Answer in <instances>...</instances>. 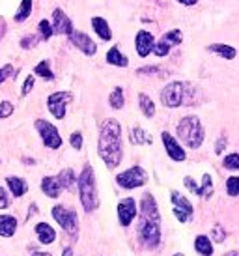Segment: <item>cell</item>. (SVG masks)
Wrapping results in <instances>:
<instances>
[{"mask_svg":"<svg viewBox=\"0 0 239 256\" xmlns=\"http://www.w3.org/2000/svg\"><path fill=\"white\" fill-rule=\"evenodd\" d=\"M136 236L146 249H157L161 245V214L152 192H144L140 198V217L136 224Z\"/></svg>","mask_w":239,"mask_h":256,"instance_id":"cell-1","label":"cell"},{"mask_svg":"<svg viewBox=\"0 0 239 256\" xmlns=\"http://www.w3.org/2000/svg\"><path fill=\"white\" fill-rule=\"evenodd\" d=\"M98 156L106 164V168L114 170L124 159V146H122V126L114 118H106L101 124L98 140Z\"/></svg>","mask_w":239,"mask_h":256,"instance_id":"cell-2","label":"cell"},{"mask_svg":"<svg viewBox=\"0 0 239 256\" xmlns=\"http://www.w3.org/2000/svg\"><path fill=\"white\" fill-rule=\"evenodd\" d=\"M161 103L168 108H178L182 105H196V88L190 82L174 80L162 88Z\"/></svg>","mask_w":239,"mask_h":256,"instance_id":"cell-3","label":"cell"},{"mask_svg":"<svg viewBox=\"0 0 239 256\" xmlns=\"http://www.w3.org/2000/svg\"><path fill=\"white\" fill-rule=\"evenodd\" d=\"M77 187H78V198H80V204H82L86 214L96 212L99 208V192H98V184H96V172H94L92 164H84L80 176L77 178Z\"/></svg>","mask_w":239,"mask_h":256,"instance_id":"cell-4","label":"cell"},{"mask_svg":"<svg viewBox=\"0 0 239 256\" xmlns=\"http://www.w3.org/2000/svg\"><path fill=\"white\" fill-rule=\"evenodd\" d=\"M176 131L180 140L190 150H198L206 138V131L202 122H200L198 116H192V114L190 116H183L180 124H178Z\"/></svg>","mask_w":239,"mask_h":256,"instance_id":"cell-5","label":"cell"},{"mask_svg":"<svg viewBox=\"0 0 239 256\" xmlns=\"http://www.w3.org/2000/svg\"><path fill=\"white\" fill-rule=\"evenodd\" d=\"M50 215H52V219L60 224V228H62L66 234H70L73 240H77V236H78V215L75 214L73 210L58 204V206H52Z\"/></svg>","mask_w":239,"mask_h":256,"instance_id":"cell-6","label":"cell"},{"mask_svg":"<svg viewBox=\"0 0 239 256\" xmlns=\"http://www.w3.org/2000/svg\"><path fill=\"white\" fill-rule=\"evenodd\" d=\"M116 184L122 189H138V187L148 184V172L136 164V166H131L127 170L120 172L116 176Z\"/></svg>","mask_w":239,"mask_h":256,"instance_id":"cell-7","label":"cell"},{"mask_svg":"<svg viewBox=\"0 0 239 256\" xmlns=\"http://www.w3.org/2000/svg\"><path fill=\"white\" fill-rule=\"evenodd\" d=\"M36 129H38V133H40V136H42L43 144H45V148L49 150H60L62 148V135H60V131H58V128L54 126V124H50V122L47 120H36Z\"/></svg>","mask_w":239,"mask_h":256,"instance_id":"cell-8","label":"cell"},{"mask_svg":"<svg viewBox=\"0 0 239 256\" xmlns=\"http://www.w3.org/2000/svg\"><path fill=\"white\" fill-rule=\"evenodd\" d=\"M170 202H172V212H174V215H176V219L180 220V222H189L190 219H192V215H194V208H192V204L189 202V198L187 196H183L180 191H172L170 192Z\"/></svg>","mask_w":239,"mask_h":256,"instance_id":"cell-9","label":"cell"},{"mask_svg":"<svg viewBox=\"0 0 239 256\" xmlns=\"http://www.w3.org/2000/svg\"><path fill=\"white\" fill-rule=\"evenodd\" d=\"M71 101H73V94L71 92H54L47 98V108H49V112L56 120H64L68 105H70Z\"/></svg>","mask_w":239,"mask_h":256,"instance_id":"cell-10","label":"cell"},{"mask_svg":"<svg viewBox=\"0 0 239 256\" xmlns=\"http://www.w3.org/2000/svg\"><path fill=\"white\" fill-rule=\"evenodd\" d=\"M116 214H118V222L124 228L131 226L133 220L136 219V215H138V204H136V200L131 198V196L122 198L118 202V206H116Z\"/></svg>","mask_w":239,"mask_h":256,"instance_id":"cell-11","label":"cell"},{"mask_svg":"<svg viewBox=\"0 0 239 256\" xmlns=\"http://www.w3.org/2000/svg\"><path fill=\"white\" fill-rule=\"evenodd\" d=\"M182 42H183L182 30H178V28L168 30V32H166V34H164L159 42L155 43L154 54H155V56H159V58L166 56V54L170 52V49H172V47H176V45H180Z\"/></svg>","mask_w":239,"mask_h":256,"instance_id":"cell-12","label":"cell"},{"mask_svg":"<svg viewBox=\"0 0 239 256\" xmlns=\"http://www.w3.org/2000/svg\"><path fill=\"white\" fill-rule=\"evenodd\" d=\"M70 42L75 49H78L82 54H86V56H94V54L98 52V45H96V42H94L88 34L80 32V30H73V32H71Z\"/></svg>","mask_w":239,"mask_h":256,"instance_id":"cell-13","label":"cell"},{"mask_svg":"<svg viewBox=\"0 0 239 256\" xmlns=\"http://www.w3.org/2000/svg\"><path fill=\"white\" fill-rule=\"evenodd\" d=\"M52 30H54V34H60V36H71V32H73V22L71 19L68 17V14L64 12L62 8H56L54 12H52Z\"/></svg>","mask_w":239,"mask_h":256,"instance_id":"cell-14","label":"cell"},{"mask_svg":"<svg viewBox=\"0 0 239 256\" xmlns=\"http://www.w3.org/2000/svg\"><path fill=\"white\" fill-rule=\"evenodd\" d=\"M161 138H162V146H164V150H166V154H168V157L172 159V161L182 163V161L187 159V154H185V150L182 148V144L178 142L168 131H162Z\"/></svg>","mask_w":239,"mask_h":256,"instance_id":"cell-15","label":"cell"},{"mask_svg":"<svg viewBox=\"0 0 239 256\" xmlns=\"http://www.w3.org/2000/svg\"><path fill=\"white\" fill-rule=\"evenodd\" d=\"M154 47H155V38L152 32H148V30L136 32V36H134V49H136L138 56L140 58L150 56V52H154Z\"/></svg>","mask_w":239,"mask_h":256,"instance_id":"cell-16","label":"cell"},{"mask_svg":"<svg viewBox=\"0 0 239 256\" xmlns=\"http://www.w3.org/2000/svg\"><path fill=\"white\" fill-rule=\"evenodd\" d=\"M36 238L42 245H50L56 242V230L50 226L49 222H38L34 226Z\"/></svg>","mask_w":239,"mask_h":256,"instance_id":"cell-17","label":"cell"},{"mask_svg":"<svg viewBox=\"0 0 239 256\" xmlns=\"http://www.w3.org/2000/svg\"><path fill=\"white\" fill-rule=\"evenodd\" d=\"M6 185L15 198H21V196H24V194L28 192V184H26V180L21 178V176H8Z\"/></svg>","mask_w":239,"mask_h":256,"instance_id":"cell-18","label":"cell"},{"mask_svg":"<svg viewBox=\"0 0 239 256\" xmlns=\"http://www.w3.org/2000/svg\"><path fill=\"white\" fill-rule=\"evenodd\" d=\"M40 187H42L43 194L49 196V198H58L64 191L62 187H60V184H58L56 176H45V178H42Z\"/></svg>","mask_w":239,"mask_h":256,"instance_id":"cell-19","label":"cell"},{"mask_svg":"<svg viewBox=\"0 0 239 256\" xmlns=\"http://www.w3.org/2000/svg\"><path fill=\"white\" fill-rule=\"evenodd\" d=\"M92 28L99 36V40H103V42H110L112 40V30L108 26L106 19H103V17H99V15L92 17Z\"/></svg>","mask_w":239,"mask_h":256,"instance_id":"cell-20","label":"cell"},{"mask_svg":"<svg viewBox=\"0 0 239 256\" xmlns=\"http://www.w3.org/2000/svg\"><path fill=\"white\" fill-rule=\"evenodd\" d=\"M106 64H110V66H116V68H127L129 66V58L120 50L118 45H114V47H110L108 49V52H106Z\"/></svg>","mask_w":239,"mask_h":256,"instance_id":"cell-21","label":"cell"},{"mask_svg":"<svg viewBox=\"0 0 239 256\" xmlns=\"http://www.w3.org/2000/svg\"><path fill=\"white\" fill-rule=\"evenodd\" d=\"M129 140H131V144H134V146H142V144L154 142L152 135H150L146 129H142L140 126L131 128V131H129Z\"/></svg>","mask_w":239,"mask_h":256,"instance_id":"cell-22","label":"cell"},{"mask_svg":"<svg viewBox=\"0 0 239 256\" xmlns=\"http://www.w3.org/2000/svg\"><path fill=\"white\" fill-rule=\"evenodd\" d=\"M17 232V219L14 215H0V238H12Z\"/></svg>","mask_w":239,"mask_h":256,"instance_id":"cell-23","label":"cell"},{"mask_svg":"<svg viewBox=\"0 0 239 256\" xmlns=\"http://www.w3.org/2000/svg\"><path fill=\"white\" fill-rule=\"evenodd\" d=\"M210 52H215L218 56H222L224 60H234V58L238 56V50L230 47V45H224V43H211L210 47H208Z\"/></svg>","mask_w":239,"mask_h":256,"instance_id":"cell-24","label":"cell"},{"mask_svg":"<svg viewBox=\"0 0 239 256\" xmlns=\"http://www.w3.org/2000/svg\"><path fill=\"white\" fill-rule=\"evenodd\" d=\"M194 250L200 256H213V243H211V240L208 236L200 234L194 240Z\"/></svg>","mask_w":239,"mask_h":256,"instance_id":"cell-25","label":"cell"},{"mask_svg":"<svg viewBox=\"0 0 239 256\" xmlns=\"http://www.w3.org/2000/svg\"><path fill=\"white\" fill-rule=\"evenodd\" d=\"M138 107L146 118H154L155 116V103L148 94H138Z\"/></svg>","mask_w":239,"mask_h":256,"instance_id":"cell-26","label":"cell"},{"mask_svg":"<svg viewBox=\"0 0 239 256\" xmlns=\"http://www.w3.org/2000/svg\"><path fill=\"white\" fill-rule=\"evenodd\" d=\"M56 180H58V184H60L62 189H71L73 185L77 184V176H75L73 168H64V170H60V174L56 176Z\"/></svg>","mask_w":239,"mask_h":256,"instance_id":"cell-27","label":"cell"},{"mask_svg":"<svg viewBox=\"0 0 239 256\" xmlns=\"http://www.w3.org/2000/svg\"><path fill=\"white\" fill-rule=\"evenodd\" d=\"M108 105L114 108V110H120L126 105V94H124V88L122 86H116L110 96H108Z\"/></svg>","mask_w":239,"mask_h":256,"instance_id":"cell-28","label":"cell"},{"mask_svg":"<svg viewBox=\"0 0 239 256\" xmlns=\"http://www.w3.org/2000/svg\"><path fill=\"white\" fill-rule=\"evenodd\" d=\"M196 194L198 196H202V198H206V200L213 196V180H211L210 174H204V178H202V185H198Z\"/></svg>","mask_w":239,"mask_h":256,"instance_id":"cell-29","label":"cell"},{"mask_svg":"<svg viewBox=\"0 0 239 256\" xmlns=\"http://www.w3.org/2000/svg\"><path fill=\"white\" fill-rule=\"evenodd\" d=\"M34 75L45 78V80H54V73L50 70V62L49 60H42L40 64L34 68Z\"/></svg>","mask_w":239,"mask_h":256,"instance_id":"cell-30","label":"cell"},{"mask_svg":"<svg viewBox=\"0 0 239 256\" xmlns=\"http://www.w3.org/2000/svg\"><path fill=\"white\" fill-rule=\"evenodd\" d=\"M32 14V0H21L19 4V10L15 12V21L17 22H24Z\"/></svg>","mask_w":239,"mask_h":256,"instance_id":"cell-31","label":"cell"},{"mask_svg":"<svg viewBox=\"0 0 239 256\" xmlns=\"http://www.w3.org/2000/svg\"><path fill=\"white\" fill-rule=\"evenodd\" d=\"M38 30H40V40H42V42H47V40H50V38H52V34H54L52 24H50V21H47V19H42V21H40V24H38Z\"/></svg>","mask_w":239,"mask_h":256,"instance_id":"cell-32","label":"cell"},{"mask_svg":"<svg viewBox=\"0 0 239 256\" xmlns=\"http://www.w3.org/2000/svg\"><path fill=\"white\" fill-rule=\"evenodd\" d=\"M226 192L230 196H239V176H230L226 180Z\"/></svg>","mask_w":239,"mask_h":256,"instance_id":"cell-33","label":"cell"},{"mask_svg":"<svg viewBox=\"0 0 239 256\" xmlns=\"http://www.w3.org/2000/svg\"><path fill=\"white\" fill-rule=\"evenodd\" d=\"M222 166L228 168V170H239V154H230V156H226L224 161H222Z\"/></svg>","mask_w":239,"mask_h":256,"instance_id":"cell-34","label":"cell"},{"mask_svg":"<svg viewBox=\"0 0 239 256\" xmlns=\"http://www.w3.org/2000/svg\"><path fill=\"white\" fill-rule=\"evenodd\" d=\"M15 107L12 101H0V120H6L14 114Z\"/></svg>","mask_w":239,"mask_h":256,"instance_id":"cell-35","label":"cell"},{"mask_svg":"<svg viewBox=\"0 0 239 256\" xmlns=\"http://www.w3.org/2000/svg\"><path fill=\"white\" fill-rule=\"evenodd\" d=\"M82 142H84L82 133H80V131H73V133H71V136H70L71 148H75L77 152H80V150H82Z\"/></svg>","mask_w":239,"mask_h":256,"instance_id":"cell-36","label":"cell"},{"mask_svg":"<svg viewBox=\"0 0 239 256\" xmlns=\"http://www.w3.org/2000/svg\"><path fill=\"white\" fill-rule=\"evenodd\" d=\"M34 84H36V77H34V75H28V77L24 78V82H22V88H21V96H22V98H26V96L32 92Z\"/></svg>","mask_w":239,"mask_h":256,"instance_id":"cell-37","label":"cell"},{"mask_svg":"<svg viewBox=\"0 0 239 256\" xmlns=\"http://www.w3.org/2000/svg\"><path fill=\"white\" fill-rule=\"evenodd\" d=\"M12 75H15V68L12 64H6V66H0V84L10 78Z\"/></svg>","mask_w":239,"mask_h":256,"instance_id":"cell-38","label":"cell"},{"mask_svg":"<svg viewBox=\"0 0 239 256\" xmlns=\"http://www.w3.org/2000/svg\"><path fill=\"white\" fill-rule=\"evenodd\" d=\"M211 236H213V240L217 243H222L226 240V232H224V228L220 226V224H215L213 226V230H211Z\"/></svg>","mask_w":239,"mask_h":256,"instance_id":"cell-39","label":"cell"},{"mask_svg":"<svg viewBox=\"0 0 239 256\" xmlns=\"http://www.w3.org/2000/svg\"><path fill=\"white\" fill-rule=\"evenodd\" d=\"M40 42H42L40 36H24L21 40V47L22 49H32V47H36Z\"/></svg>","mask_w":239,"mask_h":256,"instance_id":"cell-40","label":"cell"},{"mask_svg":"<svg viewBox=\"0 0 239 256\" xmlns=\"http://www.w3.org/2000/svg\"><path fill=\"white\" fill-rule=\"evenodd\" d=\"M10 208V198L4 187H0V210H8Z\"/></svg>","mask_w":239,"mask_h":256,"instance_id":"cell-41","label":"cell"},{"mask_svg":"<svg viewBox=\"0 0 239 256\" xmlns=\"http://www.w3.org/2000/svg\"><path fill=\"white\" fill-rule=\"evenodd\" d=\"M161 70L159 68H155V66H148V68H140L136 75H155V73H159Z\"/></svg>","mask_w":239,"mask_h":256,"instance_id":"cell-42","label":"cell"},{"mask_svg":"<svg viewBox=\"0 0 239 256\" xmlns=\"http://www.w3.org/2000/svg\"><path fill=\"white\" fill-rule=\"evenodd\" d=\"M183 184H185V187L189 189L190 192H194L196 194V189H198V185H196V182L190 178V176H185V180H183Z\"/></svg>","mask_w":239,"mask_h":256,"instance_id":"cell-43","label":"cell"},{"mask_svg":"<svg viewBox=\"0 0 239 256\" xmlns=\"http://www.w3.org/2000/svg\"><path fill=\"white\" fill-rule=\"evenodd\" d=\"M226 148V136H220L218 142L215 144V154H222V150Z\"/></svg>","mask_w":239,"mask_h":256,"instance_id":"cell-44","label":"cell"},{"mask_svg":"<svg viewBox=\"0 0 239 256\" xmlns=\"http://www.w3.org/2000/svg\"><path fill=\"white\" fill-rule=\"evenodd\" d=\"M6 32H8V24H6V21H4V17L0 15V40L6 36Z\"/></svg>","mask_w":239,"mask_h":256,"instance_id":"cell-45","label":"cell"},{"mask_svg":"<svg viewBox=\"0 0 239 256\" xmlns=\"http://www.w3.org/2000/svg\"><path fill=\"white\" fill-rule=\"evenodd\" d=\"M180 4H183V6H194L198 0H178Z\"/></svg>","mask_w":239,"mask_h":256,"instance_id":"cell-46","label":"cell"},{"mask_svg":"<svg viewBox=\"0 0 239 256\" xmlns=\"http://www.w3.org/2000/svg\"><path fill=\"white\" fill-rule=\"evenodd\" d=\"M73 254V250L70 249V247H68V249H64V252H62V256H71Z\"/></svg>","mask_w":239,"mask_h":256,"instance_id":"cell-47","label":"cell"},{"mask_svg":"<svg viewBox=\"0 0 239 256\" xmlns=\"http://www.w3.org/2000/svg\"><path fill=\"white\" fill-rule=\"evenodd\" d=\"M32 256H52L50 252H34Z\"/></svg>","mask_w":239,"mask_h":256,"instance_id":"cell-48","label":"cell"},{"mask_svg":"<svg viewBox=\"0 0 239 256\" xmlns=\"http://www.w3.org/2000/svg\"><path fill=\"white\" fill-rule=\"evenodd\" d=\"M224 256H239V252L238 250H230V252H226Z\"/></svg>","mask_w":239,"mask_h":256,"instance_id":"cell-49","label":"cell"},{"mask_svg":"<svg viewBox=\"0 0 239 256\" xmlns=\"http://www.w3.org/2000/svg\"><path fill=\"white\" fill-rule=\"evenodd\" d=\"M174 256H183V254H182V252H176V254H174Z\"/></svg>","mask_w":239,"mask_h":256,"instance_id":"cell-50","label":"cell"},{"mask_svg":"<svg viewBox=\"0 0 239 256\" xmlns=\"http://www.w3.org/2000/svg\"><path fill=\"white\" fill-rule=\"evenodd\" d=\"M0 163H2V161H0Z\"/></svg>","mask_w":239,"mask_h":256,"instance_id":"cell-51","label":"cell"}]
</instances>
